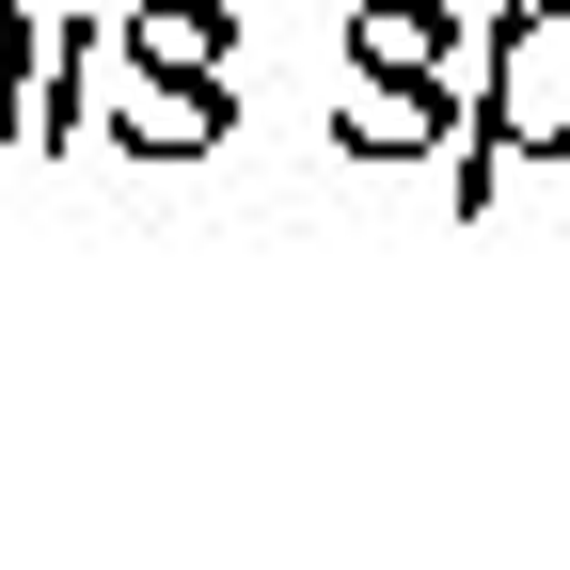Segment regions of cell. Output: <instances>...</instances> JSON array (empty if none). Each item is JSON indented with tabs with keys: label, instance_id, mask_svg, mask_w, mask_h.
Instances as JSON below:
<instances>
[{
	"label": "cell",
	"instance_id": "1",
	"mask_svg": "<svg viewBox=\"0 0 570 570\" xmlns=\"http://www.w3.org/2000/svg\"><path fill=\"white\" fill-rule=\"evenodd\" d=\"M508 159H570V0H508V17L475 32V96H460V223Z\"/></svg>",
	"mask_w": 570,
	"mask_h": 570
},
{
	"label": "cell",
	"instance_id": "3",
	"mask_svg": "<svg viewBox=\"0 0 570 570\" xmlns=\"http://www.w3.org/2000/svg\"><path fill=\"white\" fill-rule=\"evenodd\" d=\"M238 127V96H223V63H111L96 80V142H127V159H206V142Z\"/></svg>",
	"mask_w": 570,
	"mask_h": 570
},
{
	"label": "cell",
	"instance_id": "2",
	"mask_svg": "<svg viewBox=\"0 0 570 570\" xmlns=\"http://www.w3.org/2000/svg\"><path fill=\"white\" fill-rule=\"evenodd\" d=\"M444 48H460V32H444V0H365V17H348V80H365V96L333 111L348 159H428V142L460 127Z\"/></svg>",
	"mask_w": 570,
	"mask_h": 570
},
{
	"label": "cell",
	"instance_id": "4",
	"mask_svg": "<svg viewBox=\"0 0 570 570\" xmlns=\"http://www.w3.org/2000/svg\"><path fill=\"white\" fill-rule=\"evenodd\" d=\"M127 48H142V63H238V17H223V0H142Z\"/></svg>",
	"mask_w": 570,
	"mask_h": 570
}]
</instances>
